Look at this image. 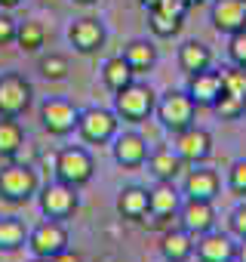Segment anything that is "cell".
I'll return each instance as SVG.
<instances>
[{"instance_id": "6da1fadb", "label": "cell", "mask_w": 246, "mask_h": 262, "mask_svg": "<svg viewBox=\"0 0 246 262\" xmlns=\"http://www.w3.org/2000/svg\"><path fill=\"white\" fill-rule=\"evenodd\" d=\"M40 191L37 170L31 164L13 161L7 167H0V201L7 204H28Z\"/></svg>"}, {"instance_id": "7a4b0ae2", "label": "cell", "mask_w": 246, "mask_h": 262, "mask_svg": "<svg viewBox=\"0 0 246 262\" xmlns=\"http://www.w3.org/2000/svg\"><path fill=\"white\" fill-rule=\"evenodd\" d=\"M157 108V93L142 83V80H133L130 86H123L120 93H114V111L120 120H127V123H142L154 114Z\"/></svg>"}, {"instance_id": "3957f363", "label": "cell", "mask_w": 246, "mask_h": 262, "mask_svg": "<svg viewBox=\"0 0 246 262\" xmlns=\"http://www.w3.org/2000/svg\"><path fill=\"white\" fill-rule=\"evenodd\" d=\"M92 176H95V161L83 145H68L59 151V161H56V179L59 182L80 191L83 185L92 182Z\"/></svg>"}, {"instance_id": "277c9868", "label": "cell", "mask_w": 246, "mask_h": 262, "mask_svg": "<svg viewBox=\"0 0 246 262\" xmlns=\"http://www.w3.org/2000/svg\"><path fill=\"white\" fill-rule=\"evenodd\" d=\"M154 114H157V120L163 123V129H169V133L176 136V133H182V129H188V126L194 123L197 105H194V99H191L188 93L169 90V93H163V96L157 99Z\"/></svg>"}, {"instance_id": "5b68a950", "label": "cell", "mask_w": 246, "mask_h": 262, "mask_svg": "<svg viewBox=\"0 0 246 262\" xmlns=\"http://www.w3.org/2000/svg\"><path fill=\"white\" fill-rule=\"evenodd\" d=\"M117 129H120L117 111H108V108H83L80 111L77 136L86 145H108V142H114Z\"/></svg>"}, {"instance_id": "8992f818", "label": "cell", "mask_w": 246, "mask_h": 262, "mask_svg": "<svg viewBox=\"0 0 246 262\" xmlns=\"http://www.w3.org/2000/svg\"><path fill=\"white\" fill-rule=\"evenodd\" d=\"M31 99L34 86L22 74H0V117H22L31 108Z\"/></svg>"}, {"instance_id": "52a82bcc", "label": "cell", "mask_w": 246, "mask_h": 262, "mask_svg": "<svg viewBox=\"0 0 246 262\" xmlns=\"http://www.w3.org/2000/svg\"><path fill=\"white\" fill-rule=\"evenodd\" d=\"M37 204H40V213L46 216V219H68V216H74L77 213V207H80V198H77V188H71V185H65V182H50V185H43L40 191H37Z\"/></svg>"}, {"instance_id": "ba28073f", "label": "cell", "mask_w": 246, "mask_h": 262, "mask_svg": "<svg viewBox=\"0 0 246 262\" xmlns=\"http://www.w3.org/2000/svg\"><path fill=\"white\" fill-rule=\"evenodd\" d=\"M77 120H80V108H74V102L68 99H46L40 105V123L50 136H71L77 133Z\"/></svg>"}, {"instance_id": "9c48e42d", "label": "cell", "mask_w": 246, "mask_h": 262, "mask_svg": "<svg viewBox=\"0 0 246 262\" xmlns=\"http://www.w3.org/2000/svg\"><path fill=\"white\" fill-rule=\"evenodd\" d=\"M28 247L34 256L40 259H53L56 253L68 250V228L59 219H43L40 225H34L28 231Z\"/></svg>"}, {"instance_id": "30bf717a", "label": "cell", "mask_w": 246, "mask_h": 262, "mask_svg": "<svg viewBox=\"0 0 246 262\" xmlns=\"http://www.w3.org/2000/svg\"><path fill=\"white\" fill-rule=\"evenodd\" d=\"M176 155L185 161V164H191V167H197V164H206L209 158H212V136L206 133L203 126H197V123H191L188 129H182V133H176Z\"/></svg>"}, {"instance_id": "8fae6325", "label": "cell", "mask_w": 246, "mask_h": 262, "mask_svg": "<svg viewBox=\"0 0 246 262\" xmlns=\"http://www.w3.org/2000/svg\"><path fill=\"white\" fill-rule=\"evenodd\" d=\"M68 43H71L77 53L92 56V53H99V50L105 47V25H102L99 19H92V16H83V19L71 22V28H68Z\"/></svg>"}, {"instance_id": "7c38bea8", "label": "cell", "mask_w": 246, "mask_h": 262, "mask_svg": "<svg viewBox=\"0 0 246 262\" xmlns=\"http://www.w3.org/2000/svg\"><path fill=\"white\" fill-rule=\"evenodd\" d=\"M179 219H182V228L197 241L200 234H206V231L215 228V210H212V201H194V198H185V201H182V210H179Z\"/></svg>"}, {"instance_id": "4fadbf2b", "label": "cell", "mask_w": 246, "mask_h": 262, "mask_svg": "<svg viewBox=\"0 0 246 262\" xmlns=\"http://www.w3.org/2000/svg\"><path fill=\"white\" fill-rule=\"evenodd\" d=\"M148 139L142 133H117L114 136V161L127 170H139L148 164Z\"/></svg>"}, {"instance_id": "5bb4252c", "label": "cell", "mask_w": 246, "mask_h": 262, "mask_svg": "<svg viewBox=\"0 0 246 262\" xmlns=\"http://www.w3.org/2000/svg\"><path fill=\"white\" fill-rule=\"evenodd\" d=\"M209 22L218 34H237L246 28V7L243 0H212L209 7Z\"/></svg>"}, {"instance_id": "9a60e30c", "label": "cell", "mask_w": 246, "mask_h": 262, "mask_svg": "<svg viewBox=\"0 0 246 262\" xmlns=\"http://www.w3.org/2000/svg\"><path fill=\"white\" fill-rule=\"evenodd\" d=\"M222 191V179L215 170L197 164L194 170L185 173V182H182V194L185 198H194V201H215Z\"/></svg>"}, {"instance_id": "2e32d148", "label": "cell", "mask_w": 246, "mask_h": 262, "mask_svg": "<svg viewBox=\"0 0 246 262\" xmlns=\"http://www.w3.org/2000/svg\"><path fill=\"white\" fill-rule=\"evenodd\" d=\"M185 194L173 185V182H157L154 188H148V216H154V222L173 219L182 210Z\"/></svg>"}, {"instance_id": "e0dca14e", "label": "cell", "mask_w": 246, "mask_h": 262, "mask_svg": "<svg viewBox=\"0 0 246 262\" xmlns=\"http://www.w3.org/2000/svg\"><path fill=\"white\" fill-rule=\"evenodd\" d=\"M194 253L200 262H234L237 256V244L231 234H222V231H206L194 241Z\"/></svg>"}, {"instance_id": "ac0fdd59", "label": "cell", "mask_w": 246, "mask_h": 262, "mask_svg": "<svg viewBox=\"0 0 246 262\" xmlns=\"http://www.w3.org/2000/svg\"><path fill=\"white\" fill-rule=\"evenodd\" d=\"M185 93L194 99V105H197V108H212V105L218 102V96H222V71L206 68V71L191 74V77H188V90H185Z\"/></svg>"}, {"instance_id": "d6986e66", "label": "cell", "mask_w": 246, "mask_h": 262, "mask_svg": "<svg viewBox=\"0 0 246 262\" xmlns=\"http://www.w3.org/2000/svg\"><path fill=\"white\" fill-rule=\"evenodd\" d=\"M148 170H151V176L157 182H176V176L185 170V161L176 155V148L160 145V148H154L148 155Z\"/></svg>"}, {"instance_id": "ffe728a7", "label": "cell", "mask_w": 246, "mask_h": 262, "mask_svg": "<svg viewBox=\"0 0 246 262\" xmlns=\"http://www.w3.org/2000/svg\"><path fill=\"white\" fill-rule=\"evenodd\" d=\"M160 256L163 262H188L194 256V237L185 228H169L160 234Z\"/></svg>"}, {"instance_id": "44dd1931", "label": "cell", "mask_w": 246, "mask_h": 262, "mask_svg": "<svg viewBox=\"0 0 246 262\" xmlns=\"http://www.w3.org/2000/svg\"><path fill=\"white\" fill-rule=\"evenodd\" d=\"M117 213L130 222H142L148 216V188L142 185H127L117 194Z\"/></svg>"}, {"instance_id": "7402d4cb", "label": "cell", "mask_w": 246, "mask_h": 262, "mask_svg": "<svg viewBox=\"0 0 246 262\" xmlns=\"http://www.w3.org/2000/svg\"><path fill=\"white\" fill-rule=\"evenodd\" d=\"M179 68H182L188 77L197 74V71L212 68V50H209L206 43H200V40H185V43L179 47Z\"/></svg>"}, {"instance_id": "603a6c76", "label": "cell", "mask_w": 246, "mask_h": 262, "mask_svg": "<svg viewBox=\"0 0 246 262\" xmlns=\"http://www.w3.org/2000/svg\"><path fill=\"white\" fill-rule=\"evenodd\" d=\"M28 225L19 216H0V253H16L28 247Z\"/></svg>"}, {"instance_id": "cb8c5ba5", "label": "cell", "mask_w": 246, "mask_h": 262, "mask_svg": "<svg viewBox=\"0 0 246 262\" xmlns=\"http://www.w3.org/2000/svg\"><path fill=\"white\" fill-rule=\"evenodd\" d=\"M25 148V126L19 117H0V158L13 161Z\"/></svg>"}, {"instance_id": "d4e9b609", "label": "cell", "mask_w": 246, "mask_h": 262, "mask_svg": "<svg viewBox=\"0 0 246 262\" xmlns=\"http://www.w3.org/2000/svg\"><path fill=\"white\" fill-rule=\"evenodd\" d=\"M102 80H105V86L111 93H120L123 86H130L136 80V71H133V65L123 59V56H111L102 65Z\"/></svg>"}, {"instance_id": "484cf974", "label": "cell", "mask_w": 246, "mask_h": 262, "mask_svg": "<svg viewBox=\"0 0 246 262\" xmlns=\"http://www.w3.org/2000/svg\"><path fill=\"white\" fill-rule=\"evenodd\" d=\"M123 59L133 65L136 74H145L157 65V47L154 40H130L127 50H123Z\"/></svg>"}, {"instance_id": "4316f807", "label": "cell", "mask_w": 246, "mask_h": 262, "mask_svg": "<svg viewBox=\"0 0 246 262\" xmlns=\"http://www.w3.org/2000/svg\"><path fill=\"white\" fill-rule=\"evenodd\" d=\"M182 25H185V19H176V16H169L157 7L148 10V28H151L154 37H176L182 31Z\"/></svg>"}, {"instance_id": "83f0119b", "label": "cell", "mask_w": 246, "mask_h": 262, "mask_svg": "<svg viewBox=\"0 0 246 262\" xmlns=\"http://www.w3.org/2000/svg\"><path fill=\"white\" fill-rule=\"evenodd\" d=\"M46 43V28L40 22H22L16 31V47L22 53H37Z\"/></svg>"}, {"instance_id": "f1b7e54d", "label": "cell", "mask_w": 246, "mask_h": 262, "mask_svg": "<svg viewBox=\"0 0 246 262\" xmlns=\"http://www.w3.org/2000/svg\"><path fill=\"white\" fill-rule=\"evenodd\" d=\"M222 93L246 102V68H237V65L222 68Z\"/></svg>"}, {"instance_id": "f546056e", "label": "cell", "mask_w": 246, "mask_h": 262, "mask_svg": "<svg viewBox=\"0 0 246 262\" xmlns=\"http://www.w3.org/2000/svg\"><path fill=\"white\" fill-rule=\"evenodd\" d=\"M37 68H40V74H43L46 80H65V77H68V71H71V65H68V56H62V53L40 56Z\"/></svg>"}, {"instance_id": "4dcf8cb0", "label": "cell", "mask_w": 246, "mask_h": 262, "mask_svg": "<svg viewBox=\"0 0 246 262\" xmlns=\"http://www.w3.org/2000/svg\"><path fill=\"white\" fill-rule=\"evenodd\" d=\"M212 111L222 117V120H237V117H243L246 114V102H240V99H234V96H218V102L212 105Z\"/></svg>"}, {"instance_id": "1f68e13d", "label": "cell", "mask_w": 246, "mask_h": 262, "mask_svg": "<svg viewBox=\"0 0 246 262\" xmlns=\"http://www.w3.org/2000/svg\"><path fill=\"white\" fill-rule=\"evenodd\" d=\"M228 59L237 68H246V28L228 37Z\"/></svg>"}, {"instance_id": "d6a6232c", "label": "cell", "mask_w": 246, "mask_h": 262, "mask_svg": "<svg viewBox=\"0 0 246 262\" xmlns=\"http://www.w3.org/2000/svg\"><path fill=\"white\" fill-rule=\"evenodd\" d=\"M228 188L234 194H246V161H234L228 170Z\"/></svg>"}, {"instance_id": "836d02e7", "label": "cell", "mask_w": 246, "mask_h": 262, "mask_svg": "<svg viewBox=\"0 0 246 262\" xmlns=\"http://www.w3.org/2000/svg\"><path fill=\"white\" fill-rule=\"evenodd\" d=\"M16 31H19V22H16L7 10H0V47L16 43Z\"/></svg>"}, {"instance_id": "e575fe53", "label": "cell", "mask_w": 246, "mask_h": 262, "mask_svg": "<svg viewBox=\"0 0 246 262\" xmlns=\"http://www.w3.org/2000/svg\"><path fill=\"white\" fill-rule=\"evenodd\" d=\"M228 225H231V234H234L237 241H243V237H246V204H237V207L231 210Z\"/></svg>"}, {"instance_id": "d590c367", "label": "cell", "mask_w": 246, "mask_h": 262, "mask_svg": "<svg viewBox=\"0 0 246 262\" xmlns=\"http://www.w3.org/2000/svg\"><path fill=\"white\" fill-rule=\"evenodd\" d=\"M154 7L163 10V13H169V16H176V19H185V13H188V4H185V0H157Z\"/></svg>"}, {"instance_id": "8d00e7d4", "label": "cell", "mask_w": 246, "mask_h": 262, "mask_svg": "<svg viewBox=\"0 0 246 262\" xmlns=\"http://www.w3.org/2000/svg\"><path fill=\"white\" fill-rule=\"evenodd\" d=\"M50 262H83V256H80V253H74V250L68 247V250H62V253H56V256H53Z\"/></svg>"}, {"instance_id": "74e56055", "label": "cell", "mask_w": 246, "mask_h": 262, "mask_svg": "<svg viewBox=\"0 0 246 262\" xmlns=\"http://www.w3.org/2000/svg\"><path fill=\"white\" fill-rule=\"evenodd\" d=\"M234 262H246V237L237 244V256H234Z\"/></svg>"}, {"instance_id": "f35d334b", "label": "cell", "mask_w": 246, "mask_h": 262, "mask_svg": "<svg viewBox=\"0 0 246 262\" xmlns=\"http://www.w3.org/2000/svg\"><path fill=\"white\" fill-rule=\"evenodd\" d=\"M19 4H22V0H0V10H7V13H10V10H16Z\"/></svg>"}, {"instance_id": "ab89813d", "label": "cell", "mask_w": 246, "mask_h": 262, "mask_svg": "<svg viewBox=\"0 0 246 262\" xmlns=\"http://www.w3.org/2000/svg\"><path fill=\"white\" fill-rule=\"evenodd\" d=\"M74 4H80V7H92V4H99V0H74Z\"/></svg>"}, {"instance_id": "60d3db41", "label": "cell", "mask_w": 246, "mask_h": 262, "mask_svg": "<svg viewBox=\"0 0 246 262\" xmlns=\"http://www.w3.org/2000/svg\"><path fill=\"white\" fill-rule=\"evenodd\" d=\"M185 4H188V10H191V7H200V4H206V0H185Z\"/></svg>"}, {"instance_id": "b9f144b4", "label": "cell", "mask_w": 246, "mask_h": 262, "mask_svg": "<svg viewBox=\"0 0 246 262\" xmlns=\"http://www.w3.org/2000/svg\"><path fill=\"white\" fill-rule=\"evenodd\" d=\"M139 4H142V7H145V10H151V7H154V4H157V0H139Z\"/></svg>"}, {"instance_id": "7bdbcfd3", "label": "cell", "mask_w": 246, "mask_h": 262, "mask_svg": "<svg viewBox=\"0 0 246 262\" xmlns=\"http://www.w3.org/2000/svg\"><path fill=\"white\" fill-rule=\"evenodd\" d=\"M99 262H120V259H117V256H102Z\"/></svg>"}, {"instance_id": "ee69618b", "label": "cell", "mask_w": 246, "mask_h": 262, "mask_svg": "<svg viewBox=\"0 0 246 262\" xmlns=\"http://www.w3.org/2000/svg\"><path fill=\"white\" fill-rule=\"evenodd\" d=\"M28 262H50V259H40V256H34V259H28Z\"/></svg>"}, {"instance_id": "f6af8a7d", "label": "cell", "mask_w": 246, "mask_h": 262, "mask_svg": "<svg viewBox=\"0 0 246 262\" xmlns=\"http://www.w3.org/2000/svg\"><path fill=\"white\" fill-rule=\"evenodd\" d=\"M243 7H246V0H243Z\"/></svg>"}]
</instances>
